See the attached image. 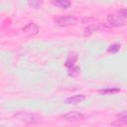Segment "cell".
Masks as SVG:
<instances>
[{
	"label": "cell",
	"mask_w": 127,
	"mask_h": 127,
	"mask_svg": "<svg viewBox=\"0 0 127 127\" xmlns=\"http://www.w3.org/2000/svg\"><path fill=\"white\" fill-rule=\"evenodd\" d=\"M15 117L27 124H37L40 123L43 119L39 114L36 113H32V112H26V111H20L15 113Z\"/></svg>",
	"instance_id": "1"
},
{
	"label": "cell",
	"mask_w": 127,
	"mask_h": 127,
	"mask_svg": "<svg viewBox=\"0 0 127 127\" xmlns=\"http://www.w3.org/2000/svg\"><path fill=\"white\" fill-rule=\"evenodd\" d=\"M54 23L57 26H69V25H74L77 23V18L72 16V15H65V16H60L57 17L54 20Z\"/></svg>",
	"instance_id": "2"
},
{
	"label": "cell",
	"mask_w": 127,
	"mask_h": 127,
	"mask_svg": "<svg viewBox=\"0 0 127 127\" xmlns=\"http://www.w3.org/2000/svg\"><path fill=\"white\" fill-rule=\"evenodd\" d=\"M106 21H107V24L111 27H122L124 25L123 18H121L118 15H114V14L108 15L106 18Z\"/></svg>",
	"instance_id": "3"
},
{
	"label": "cell",
	"mask_w": 127,
	"mask_h": 127,
	"mask_svg": "<svg viewBox=\"0 0 127 127\" xmlns=\"http://www.w3.org/2000/svg\"><path fill=\"white\" fill-rule=\"evenodd\" d=\"M62 118H64L66 121H69V122H75V121L82 120L84 118V115L77 111H70V112H67V113L62 115Z\"/></svg>",
	"instance_id": "4"
},
{
	"label": "cell",
	"mask_w": 127,
	"mask_h": 127,
	"mask_svg": "<svg viewBox=\"0 0 127 127\" xmlns=\"http://www.w3.org/2000/svg\"><path fill=\"white\" fill-rule=\"evenodd\" d=\"M22 30L25 34L30 35V36H34V35H37L39 33V27L35 23H28L26 26L23 27Z\"/></svg>",
	"instance_id": "5"
},
{
	"label": "cell",
	"mask_w": 127,
	"mask_h": 127,
	"mask_svg": "<svg viewBox=\"0 0 127 127\" xmlns=\"http://www.w3.org/2000/svg\"><path fill=\"white\" fill-rule=\"evenodd\" d=\"M84 99H85V95H83V94H75V95H72V96L67 97L64 100V103L74 105V104H78V103L82 102Z\"/></svg>",
	"instance_id": "6"
},
{
	"label": "cell",
	"mask_w": 127,
	"mask_h": 127,
	"mask_svg": "<svg viewBox=\"0 0 127 127\" xmlns=\"http://www.w3.org/2000/svg\"><path fill=\"white\" fill-rule=\"evenodd\" d=\"M53 4L62 8V9H67L70 7L71 5V2L69 0H54L53 1Z\"/></svg>",
	"instance_id": "7"
},
{
	"label": "cell",
	"mask_w": 127,
	"mask_h": 127,
	"mask_svg": "<svg viewBox=\"0 0 127 127\" xmlns=\"http://www.w3.org/2000/svg\"><path fill=\"white\" fill-rule=\"evenodd\" d=\"M100 29V25L99 24H90L89 26H87L85 29H84V35H89V34H92L96 31H98Z\"/></svg>",
	"instance_id": "8"
},
{
	"label": "cell",
	"mask_w": 127,
	"mask_h": 127,
	"mask_svg": "<svg viewBox=\"0 0 127 127\" xmlns=\"http://www.w3.org/2000/svg\"><path fill=\"white\" fill-rule=\"evenodd\" d=\"M76 56L75 55H70V56H68V58L66 59V61H65V63H64V65L66 66V67H72V66H74V64H75V62H76Z\"/></svg>",
	"instance_id": "9"
},
{
	"label": "cell",
	"mask_w": 127,
	"mask_h": 127,
	"mask_svg": "<svg viewBox=\"0 0 127 127\" xmlns=\"http://www.w3.org/2000/svg\"><path fill=\"white\" fill-rule=\"evenodd\" d=\"M27 2L29 6L34 9H39L43 5V0H27Z\"/></svg>",
	"instance_id": "10"
},
{
	"label": "cell",
	"mask_w": 127,
	"mask_h": 127,
	"mask_svg": "<svg viewBox=\"0 0 127 127\" xmlns=\"http://www.w3.org/2000/svg\"><path fill=\"white\" fill-rule=\"evenodd\" d=\"M116 118L118 121L121 122V124H127V111H123L121 113H118L116 115Z\"/></svg>",
	"instance_id": "11"
},
{
	"label": "cell",
	"mask_w": 127,
	"mask_h": 127,
	"mask_svg": "<svg viewBox=\"0 0 127 127\" xmlns=\"http://www.w3.org/2000/svg\"><path fill=\"white\" fill-rule=\"evenodd\" d=\"M119 49H120V44H118V43H114V44H112L111 46H109L108 47V52L109 53H111V54H115V53H117L118 51H119Z\"/></svg>",
	"instance_id": "12"
},
{
	"label": "cell",
	"mask_w": 127,
	"mask_h": 127,
	"mask_svg": "<svg viewBox=\"0 0 127 127\" xmlns=\"http://www.w3.org/2000/svg\"><path fill=\"white\" fill-rule=\"evenodd\" d=\"M79 67L78 66H72V67H70V69L68 70V74L69 75H76V74H78L79 73Z\"/></svg>",
	"instance_id": "13"
},
{
	"label": "cell",
	"mask_w": 127,
	"mask_h": 127,
	"mask_svg": "<svg viewBox=\"0 0 127 127\" xmlns=\"http://www.w3.org/2000/svg\"><path fill=\"white\" fill-rule=\"evenodd\" d=\"M116 91H119V88H107V89L99 90V92L101 93H109V92H116Z\"/></svg>",
	"instance_id": "14"
},
{
	"label": "cell",
	"mask_w": 127,
	"mask_h": 127,
	"mask_svg": "<svg viewBox=\"0 0 127 127\" xmlns=\"http://www.w3.org/2000/svg\"><path fill=\"white\" fill-rule=\"evenodd\" d=\"M117 15L121 18H127V9H121L117 12Z\"/></svg>",
	"instance_id": "15"
}]
</instances>
